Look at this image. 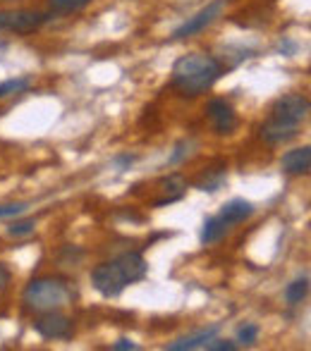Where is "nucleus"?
<instances>
[{"label":"nucleus","instance_id":"1","mask_svg":"<svg viewBox=\"0 0 311 351\" xmlns=\"http://www.w3.org/2000/svg\"><path fill=\"white\" fill-rule=\"evenodd\" d=\"M225 74V67L218 58L204 56V53H189L175 60L170 74V84L180 96L196 98L211 91L214 84Z\"/></svg>","mask_w":311,"mask_h":351},{"label":"nucleus","instance_id":"2","mask_svg":"<svg viewBox=\"0 0 311 351\" xmlns=\"http://www.w3.org/2000/svg\"><path fill=\"white\" fill-rule=\"evenodd\" d=\"M146 275H149V265H146L144 256L137 251H127L117 258L96 265L91 270V285L106 299H117L127 287L141 282Z\"/></svg>","mask_w":311,"mask_h":351},{"label":"nucleus","instance_id":"3","mask_svg":"<svg viewBox=\"0 0 311 351\" xmlns=\"http://www.w3.org/2000/svg\"><path fill=\"white\" fill-rule=\"evenodd\" d=\"M24 308L34 313H46V311H58L72 301V289L65 280L60 278H38L27 285L22 294Z\"/></svg>","mask_w":311,"mask_h":351},{"label":"nucleus","instance_id":"4","mask_svg":"<svg viewBox=\"0 0 311 351\" xmlns=\"http://www.w3.org/2000/svg\"><path fill=\"white\" fill-rule=\"evenodd\" d=\"M51 17V12H38V10H3L0 12V32L34 34Z\"/></svg>","mask_w":311,"mask_h":351},{"label":"nucleus","instance_id":"5","mask_svg":"<svg viewBox=\"0 0 311 351\" xmlns=\"http://www.w3.org/2000/svg\"><path fill=\"white\" fill-rule=\"evenodd\" d=\"M309 115V98L302 93H285L270 108V117L278 122H288V125H299Z\"/></svg>","mask_w":311,"mask_h":351},{"label":"nucleus","instance_id":"6","mask_svg":"<svg viewBox=\"0 0 311 351\" xmlns=\"http://www.w3.org/2000/svg\"><path fill=\"white\" fill-rule=\"evenodd\" d=\"M223 10H225V0H214V3H209L206 8H201L194 17H189L185 24H180V27L172 32V38L182 41V38L196 36V34H201L206 27H211V24L223 14Z\"/></svg>","mask_w":311,"mask_h":351},{"label":"nucleus","instance_id":"7","mask_svg":"<svg viewBox=\"0 0 311 351\" xmlns=\"http://www.w3.org/2000/svg\"><path fill=\"white\" fill-rule=\"evenodd\" d=\"M34 330L43 339H72L75 323H72V318L58 313V311H46L34 320Z\"/></svg>","mask_w":311,"mask_h":351},{"label":"nucleus","instance_id":"8","mask_svg":"<svg viewBox=\"0 0 311 351\" xmlns=\"http://www.w3.org/2000/svg\"><path fill=\"white\" fill-rule=\"evenodd\" d=\"M206 112H209V120L214 122L216 134H233L237 130V112L225 98H214Z\"/></svg>","mask_w":311,"mask_h":351},{"label":"nucleus","instance_id":"9","mask_svg":"<svg viewBox=\"0 0 311 351\" xmlns=\"http://www.w3.org/2000/svg\"><path fill=\"white\" fill-rule=\"evenodd\" d=\"M299 134V125H288V122H278L270 117L264 127H261V139L270 146H280V143L292 141Z\"/></svg>","mask_w":311,"mask_h":351},{"label":"nucleus","instance_id":"10","mask_svg":"<svg viewBox=\"0 0 311 351\" xmlns=\"http://www.w3.org/2000/svg\"><path fill=\"white\" fill-rule=\"evenodd\" d=\"M280 167H283L288 175H309L311 170V148L302 146V148H292L283 156L280 160Z\"/></svg>","mask_w":311,"mask_h":351},{"label":"nucleus","instance_id":"11","mask_svg":"<svg viewBox=\"0 0 311 351\" xmlns=\"http://www.w3.org/2000/svg\"><path fill=\"white\" fill-rule=\"evenodd\" d=\"M220 330V325H211V328L196 330L192 335H185V337L175 339L172 344H168V351H192V349H204V344L209 342L211 337H216Z\"/></svg>","mask_w":311,"mask_h":351},{"label":"nucleus","instance_id":"12","mask_svg":"<svg viewBox=\"0 0 311 351\" xmlns=\"http://www.w3.org/2000/svg\"><path fill=\"white\" fill-rule=\"evenodd\" d=\"M254 213V206L244 199H233L220 208V217H223L228 225H237V222H244L246 217Z\"/></svg>","mask_w":311,"mask_h":351},{"label":"nucleus","instance_id":"13","mask_svg":"<svg viewBox=\"0 0 311 351\" xmlns=\"http://www.w3.org/2000/svg\"><path fill=\"white\" fill-rule=\"evenodd\" d=\"M228 222L223 220V217H209V220L204 222V227H201V244H216V241H220L225 237V232H228Z\"/></svg>","mask_w":311,"mask_h":351},{"label":"nucleus","instance_id":"14","mask_svg":"<svg viewBox=\"0 0 311 351\" xmlns=\"http://www.w3.org/2000/svg\"><path fill=\"white\" fill-rule=\"evenodd\" d=\"M223 184H225V167H220V170H209L206 175H201L199 182H196V189L214 194V191H218Z\"/></svg>","mask_w":311,"mask_h":351},{"label":"nucleus","instance_id":"15","mask_svg":"<svg viewBox=\"0 0 311 351\" xmlns=\"http://www.w3.org/2000/svg\"><path fill=\"white\" fill-rule=\"evenodd\" d=\"M307 294H309V278H299L285 287V301H288L290 306L302 304V301L307 299Z\"/></svg>","mask_w":311,"mask_h":351},{"label":"nucleus","instance_id":"16","mask_svg":"<svg viewBox=\"0 0 311 351\" xmlns=\"http://www.w3.org/2000/svg\"><path fill=\"white\" fill-rule=\"evenodd\" d=\"M29 86H32V79L29 77H14V79H8V82H0V101L8 96L24 93Z\"/></svg>","mask_w":311,"mask_h":351},{"label":"nucleus","instance_id":"17","mask_svg":"<svg viewBox=\"0 0 311 351\" xmlns=\"http://www.w3.org/2000/svg\"><path fill=\"white\" fill-rule=\"evenodd\" d=\"M161 189L165 191V196H177V199H182L187 191V182L182 175H168L165 180L161 182Z\"/></svg>","mask_w":311,"mask_h":351},{"label":"nucleus","instance_id":"18","mask_svg":"<svg viewBox=\"0 0 311 351\" xmlns=\"http://www.w3.org/2000/svg\"><path fill=\"white\" fill-rule=\"evenodd\" d=\"M51 3V10L58 14H70V12H77V10H84L89 3L93 0H48Z\"/></svg>","mask_w":311,"mask_h":351},{"label":"nucleus","instance_id":"19","mask_svg":"<svg viewBox=\"0 0 311 351\" xmlns=\"http://www.w3.org/2000/svg\"><path fill=\"white\" fill-rule=\"evenodd\" d=\"M34 230H36V220H32V217H29V220H17V217H14L8 225L10 237H27V234H32Z\"/></svg>","mask_w":311,"mask_h":351},{"label":"nucleus","instance_id":"20","mask_svg":"<svg viewBox=\"0 0 311 351\" xmlns=\"http://www.w3.org/2000/svg\"><path fill=\"white\" fill-rule=\"evenodd\" d=\"M259 339V325L254 323H244L240 330H237V342L244 344V347H251V344Z\"/></svg>","mask_w":311,"mask_h":351},{"label":"nucleus","instance_id":"21","mask_svg":"<svg viewBox=\"0 0 311 351\" xmlns=\"http://www.w3.org/2000/svg\"><path fill=\"white\" fill-rule=\"evenodd\" d=\"M27 204H3L0 206V220H10V217H19L27 213Z\"/></svg>","mask_w":311,"mask_h":351},{"label":"nucleus","instance_id":"22","mask_svg":"<svg viewBox=\"0 0 311 351\" xmlns=\"http://www.w3.org/2000/svg\"><path fill=\"white\" fill-rule=\"evenodd\" d=\"M204 349L206 351H235L237 344L233 342V339H216V337H211L209 342L204 344Z\"/></svg>","mask_w":311,"mask_h":351},{"label":"nucleus","instance_id":"23","mask_svg":"<svg viewBox=\"0 0 311 351\" xmlns=\"http://www.w3.org/2000/svg\"><path fill=\"white\" fill-rule=\"evenodd\" d=\"M189 146H192L189 141H180L175 146V153H172V156L168 158V162H170V165H177V162H182L187 156H189Z\"/></svg>","mask_w":311,"mask_h":351},{"label":"nucleus","instance_id":"24","mask_svg":"<svg viewBox=\"0 0 311 351\" xmlns=\"http://www.w3.org/2000/svg\"><path fill=\"white\" fill-rule=\"evenodd\" d=\"M111 349L113 351H135V349H139V344L132 342V339H127V337H122V339H117V342L113 344Z\"/></svg>","mask_w":311,"mask_h":351},{"label":"nucleus","instance_id":"25","mask_svg":"<svg viewBox=\"0 0 311 351\" xmlns=\"http://www.w3.org/2000/svg\"><path fill=\"white\" fill-rule=\"evenodd\" d=\"M132 162H135V156H117L115 158V165L120 167V170H130Z\"/></svg>","mask_w":311,"mask_h":351},{"label":"nucleus","instance_id":"26","mask_svg":"<svg viewBox=\"0 0 311 351\" xmlns=\"http://www.w3.org/2000/svg\"><path fill=\"white\" fill-rule=\"evenodd\" d=\"M278 51L283 53V56H292L295 51H297V46H295V43H290V41H280V46H278Z\"/></svg>","mask_w":311,"mask_h":351},{"label":"nucleus","instance_id":"27","mask_svg":"<svg viewBox=\"0 0 311 351\" xmlns=\"http://www.w3.org/2000/svg\"><path fill=\"white\" fill-rule=\"evenodd\" d=\"M8 285H10V270L5 265H0V289H5Z\"/></svg>","mask_w":311,"mask_h":351}]
</instances>
